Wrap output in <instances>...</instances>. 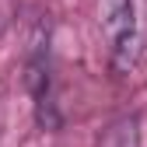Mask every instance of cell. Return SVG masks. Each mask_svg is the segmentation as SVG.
<instances>
[{"mask_svg":"<svg viewBox=\"0 0 147 147\" xmlns=\"http://www.w3.org/2000/svg\"><path fill=\"white\" fill-rule=\"evenodd\" d=\"M98 147H140V119H137V116L116 119V123L102 133Z\"/></svg>","mask_w":147,"mask_h":147,"instance_id":"6da1fadb","label":"cell"}]
</instances>
